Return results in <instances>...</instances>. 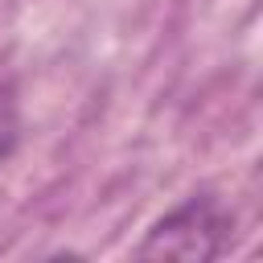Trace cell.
<instances>
[{
    "instance_id": "obj_2",
    "label": "cell",
    "mask_w": 263,
    "mask_h": 263,
    "mask_svg": "<svg viewBox=\"0 0 263 263\" xmlns=\"http://www.w3.org/2000/svg\"><path fill=\"white\" fill-rule=\"evenodd\" d=\"M16 144H21V107L12 82L0 78V164L16 152Z\"/></svg>"
},
{
    "instance_id": "obj_1",
    "label": "cell",
    "mask_w": 263,
    "mask_h": 263,
    "mask_svg": "<svg viewBox=\"0 0 263 263\" xmlns=\"http://www.w3.org/2000/svg\"><path fill=\"white\" fill-rule=\"evenodd\" d=\"M230 234H234V218L226 214V205L210 193L181 201L177 210H168L136 247L140 259H218L230 251Z\"/></svg>"
}]
</instances>
